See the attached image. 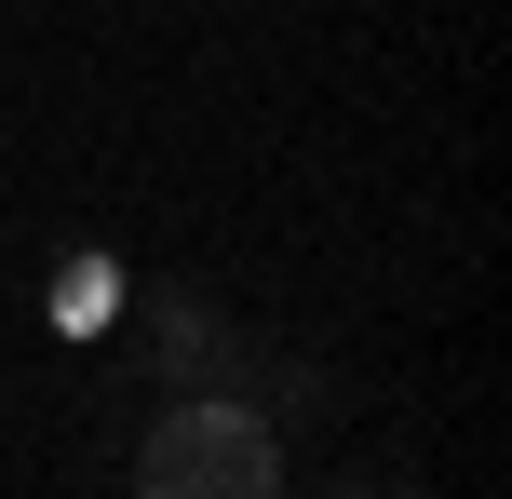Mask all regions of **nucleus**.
Wrapping results in <instances>:
<instances>
[{"mask_svg": "<svg viewBox=\"0 0 512 499\" xmlns=\"http://www.w3.org/2000/svg\"><path fill=\"white\" fill-rule=\"evenodd\" d=\"M135 499H283V432L230 392H189L135 446Z\"/></svg>", "mask_w": 512, "mask_h": 499, "instance_id": "obj_1", "label": "nucleus"}, {"mask_svg": "<svg viewBox=\"0 0 512 499\" xmlns=\"http://www.w3.org/2000/svg\"><path fill=\"white\" fill-rule=\"evenodd\" d=\"M162 338H176V378L203 392V311H189V297H162Z\"/></svg>", "mask_w": 512, "mask_h": 499, "instance_id": "obj_2", "label": "nucleus"}, {"mask_svg": "<svg viewBox=\"0 0 512 499\" xmlns=\"http://www.w3.org/2000/svg\"><path fill=\"white\" fill-rule=\"evenodd\" d=\"M364 499H405V486H364Z\"/></svg>", "mask_w": 512, "mask_h": 499, "instance_id": "obj_3", "label": "nucleus"}]
</instances>
